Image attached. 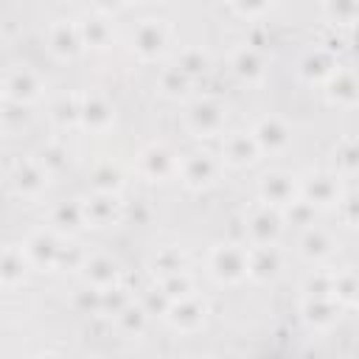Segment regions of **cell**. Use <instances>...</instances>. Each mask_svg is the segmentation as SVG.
Returning <instances> with one entry per match:
<instances>
[{
  "label": "cell",
  "mask_w": 359,
  "mask_h": 359,
  "mask_svg": "<svg viewBox=\"0 0 359 359\" xmlns=\"http://www.w3.org/2000/svg\"><path fill=\"white\" fill-rule=\"evenodd\" d=\"M205 317H208V306H205L202 300L191 297V294L177 297V300L168 306V320H171V325L180 328V331H194V328H199V325L205 323Z\"/></svg>",
  "instance_id": "6da1fadb"
},
{
  "label": "cell",
  "mask_w": 359,
  "mask_h": 359,
  "mask_svg": "<svg viewBox=\"0 0 359 359\" xmlns=\"http://www.w3.org/2000/svg\"><path fill=\"white\" fill-rule=\"evenodd\" d=\"M210 269L219 280H241L247 275V255L238 247H219L213 250L210 258Z\"/></svg>",
  "instance_id": "7a4b0ae2"
},
{
  "label": "cell",
  "mask_w": 359,
  "mask_h": 359,
  "mask_svg": "<svg viewBox=\"0 0 359 359\" xmlns=\"http://www.w3.org/2000/svg\"><path fill=\"white\" fill-rule=\"evenodd\" d=\"M213 174H216V165H213L210 154H205V151H194V154H188L185 163H182V180H185V185H191V188L210 185V182H213Z\"/></svg>",
  "instance_id": "3957f363"
},
{
  "label": "cell",
  "mask_w": 359,
  "mask_h": 359,
  "mask_svg": "<svg viewBox=\"0 0 359 359\" xmlns=\"http://www.w3.org/2000/svg\"><path fill=\"white\" fill-rule=\"evenodd\" d=\"M303 314H306V320L311 325H325V323L334 320L337 309H334V303H331L328 294H309L306 303H303Z\"/></svg>",
  "instance_id": "277c9868"
},
{
  "label": "cell",
  "mask_w": 359,
  "mask_h": 359,
  "mask_svg": "<svg viewBox=\"0 0 359 359\" xmlns=\"http://www.w3.org/2000/svg\"><path fill=\"white\" fill-rule=\"evenodd\" d=\"M255 151H258V146L247 135H230L227 143H224V157L230 163H236V165H244V163L255 160Z\"/></svg>",
  "instance_id": "5b68a950"
},
{
  "label": "cell",
  "mask_w": 359,
  "mask_h": 359,
  "mask_svg": "<svg viewBox=\"0 0 359 359\" xmlns=\"http://www.w3.org/2000/svg\"><path fill=\"white\" fill-rule=\"evenodd\" d=\"M143 165H146V174H149V177L163 180L165 174L174 171V157H171L168 149H163V146H151L149 151H143Z\"/></svg>",
  "instance_id": "8992f818"
},
{
  "label": "cell",
  "mask_w": 359,
  "mask_h": 359,
  "mask_svg": "<svg viewBox=\"0 0 359 359\" xmlns=\"http://www.w3.org/2000/svg\"><path fill=\"white\" fill-rule=\"evenodd\" d=\"M39 93V81L31 70H20L8 79V95L17 98V101H28V98H36Z\"/></svg>",
  "instance_id": "52a82bcc"
},
{
  "label": "cell",
  "mask_w": 359,
  "mask_h": 359,
  "mask_svg": "<svg viewBox=\"0 0 359 359\" xmlns=\"http://www.w3.org/2000/svg\"><path fill=\"white\" fill-rule=\"evenodd\" d=\"M79 118H84V123L93 129H104L112 121V109L101 98H87V104L79 109Z\"/></svg>",
  "instance_id": "ba28073f"
},
{
  "label": "cell",
  "mask_w": 359,
  "mask_h": 359,
  "mask_svg": "<svg viewBox=\"0 0 359 359\" xmlns=\"http://www.w3.org/2000/svg\"><path fill=\"white\" fill-rule=\"evenodd\" d=\"M191 123L196 132H213L222 123V109L216 104H196L191 109Z\"/></svg>",
  "instance_id": "9c48e42d"
},
{
  "label": "cell",
  "mask_w": 359,
  "mask_h": 359,
  "mask_svg": "<svg viewBox=\"0 0 359 359\" xmlns=\"http://www.w3.org/2000/svg\"><path fill=\"white\" fill-rule=\"evenodd\" d=\"M22 275H25V261H22V255L14 252V250L0 252V283L11 286V283L22 280Z\"/></svg>",
  "instance_id": "30bf717a"
},
{
  "label": "cell",
  "mask_w": 359,
  "mask_h": 359,
  "mask_svg": "<svg viewBox=\"0 0 359 359\" xmlns=\"http://www.w3.org/2000/svg\"><path fill=\"white\" fill-rule=\"evenodd\" d=\"M255 146H269V149H278L280 143H286V129L278 123V121H261L255 135H252Z\"/></svg>",
  "instance_id": "8fae6325"
},
{
  "label": "cell",
  "mask_w": 359,
  "mask_h": 359,
  "mask_svg": "<svg viewBox=\"0 0 359 359\" xmlns=\"http://www.w3.org/2000/svg\"><path fill=\"white\" fill-rule=\"evenodd\" d=\"M261 191H264V196H266L269 202H275V205L289 202V199H292V194H294V188H292L289 177H280V174L266 177V180H264V185H261Z\"/></svg>",
  "instance_id": "7c38bea8"
},
{
  "label": "cell",
  "mask_w": 359,
  "mask_h": 359,
  "mask_svg": "<svg viewBox=\"0 0 359 359\" xmlns=\"http://www.w3.org/2000/svg\"><path fill=\"white\" fill-rule=\"evenodd\" d=\"M247 272L255 275V278H272L278 272V258L275 252H269L266 247L252 252V258H247Z\"/></svg>",
  "instance_id": "4fadbf2b"
},
{
  "label": "cell",
  "mask_w": 359,
  "mask_h": 359,
  "mask_svg": "<svg viewBox=\"0 0 359 359\" xmlns=\"http://www.w3.org/2000/svg\"><path fill=\"white\" fill-rule=\"evenodd\" d=\"M87 280H90L95 289H107V286H112V280H115V264L107 261V258H95V261H90V264H87Z\"/></svg>",
  "instance_id": "5bb4252c"
},
{
  "label": "cell",
  "mask_w": 359,
  "mask_h": 359,
  "mask_svg": "<svg viewBox=\"0 0 359 359\" xmlns=\"http://www.w3.org/2000/svg\"><path fill=\"white\" fill-rule=\"evenodd\" d=\"M50 48L56 53H62V56H70L79 48V34L76 31H67V25H56L50 31Z\"/></svg>",
  "instance_id": "9a60e30c"
},
{
  "label": "cell",
  "mask_w": 359,
  "mask_h": 359,
  "mask_svg": "<svg viewBox=\"0 0 359 359\" xmlns=\"http://www.w3.org/2000/svg\"><path fill=\"white\" fill-rule=\"evenodd\" d=\"M160 48H163V31H160V25L146 22V25L137 31V50H143L146 56H151V53H157Z\"/></svg>",
  "instance_id": "2e32d148"
},
{
  "label": "cell",
  "mask_w": 359,
  "mask_h": 359,
  "mask_svg": "<svg viewBox=\"0 0 359 359\" xmlns=\"http://www.w3.org/2000/svg\"><path fill=\"white\" fill-rule=\"evenodd\" d=\"M42 185H45V174H42L36 165L25 163V165L17 168V188H20V191H25V194H36Z\"/></svg>",
  "instance_id": "e0dca14e"
},
{
  "label": "cell",
  "mask_w": 359,
  "mask_h": 359,
  "mask_svg": "<svg viewBox=\"0 0 359 359\" xmlns=\"http://www.w3.org/2000/svg\"><path fill=\"white\" fill-rule=\"evenodd\" d=\"M250 233L255 236V241H269V238L278 233V222H275V216H269V213H258V216L250 222Z\"/></svg>",
  "instance_id": "ac0fdd59"
},
{
  "label": "cell",
  "mask_w": 359,
  "mask_h": 359,
  "mask_svg": "<svg viewBox=\"0 0 359 359\" xmlns=\"http://www.w3.org/2000/svg\"><path fill=\"white\" fill-rule=\"evenodd\" d=\"M121 323H123L126 331H140L143 323H146V309H140V306H126V309L121 311Z\"/></svg>",
  "instance_id": "d6986e66"
},
{
  "label": "cell",
  "mask_w": 359,
  "mask_h": 359,
  "mask_svg": "<svg viewBox=\"0 0 359 359\" xmlns=\"http://www.w3.org/2000/svg\"><path fill=\"white\" fill-rule=\"evenodd\" d=\"M236 70H238L241 76H252V73L258 70V62H255V56L244 50V53H241V56L236 59Z\"/></svg>",
  "instance_id": "ffe728a7"
},
{
  "label": "cell",
  "mask_w": 359,
  "mask_h": 359,
  "mask_svg": "<svg viewBox=\"0 0 359 359\" xmlns=\"http://www.w3.org/2000/svg\"><path fill=\"white\" fill-rule=\"evenodd\" d=\"M236 6L244 11V14H258L266 8V0H236Z\"/></svg>",
  "instance_id": "44dd1931"
}]
</instances>
